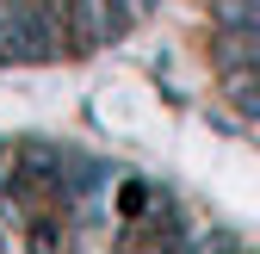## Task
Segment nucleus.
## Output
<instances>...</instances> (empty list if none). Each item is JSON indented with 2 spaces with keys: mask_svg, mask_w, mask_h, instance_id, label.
Here are the masks:
<instances>
[{
  "mask_svg": "<svg viewBox=\"0 0 260 254\" xmlns=\"http://www.w3.org/2000/svg\"><path fill=\"white\" fill-rule=\"evenodd\" d=\"M217 31H254L260 38V0H211Z\"/></svg>",
  "mask_w": 260,
  "mask_h": 254,
  "instance_id": "20e7f679",
  "label": "nucleus"
},
{
  "mask_svg": "<svg viewBox=\"0 0 260 254\" xmlns=\"http://www.w3.org/2000/svg\"><path fill=\"white\" fill-rule=\"evenodd\" d=\"M174 254H254L242 236H230V230H217V224H205V230H180L174 236Z\"/></svg>",
  "mask_w": 260,
  "mask_h": 254,
  "instance_id": "f03ea898",
  "label": "nucleus"
},
{
  "mask_svg": "<svg viewBox=\"0 0 260 254\" xmlns=\"http://www.w3.org/2000/svg\"><path fill=\"white\" fill-rule=\"evenodd\" d=\"M19 230H25L31 254H62V211H31Z\"/></svg>",
  "mask_w": 260,
  "mask_h": 254,
  "instance_id": "7ed1b4c3",
  "label": "nucleus"
},
{
  "mask_svg": "<svg viewBox=\"0 0 260 254\" xmlns=\"http://www.w3.org/2000/svg\"><path fill=\"white\" fill-rule=\"evenodd\" d=\"M69 13L81 25V44H112V38L130 31V19H137L130 0H69Z\"/></svg>",
  "mask_w": 260,
  "mask_h": 254,
  "instance_id": "f257e3e1",
  "label": "nucleus"
}]
</instances>
